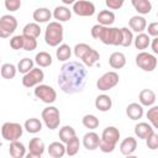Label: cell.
Here are the masks:
<instances>
[{
    "instance_id": "37",
    "label": "cell",
    "mask_w": 158,
    "mask_h": 158,
    "mask_svg": "<svg viewBox=\"0 0 158 158\" xmlns=\"http://www.w3.org/2000/svg\"><path fill=\"white\" fill-rule=\"evenodd\" d=\"M81 122H83V126L86 127V128H89V130H95V128H98V127H99V123H100L99 118H98L95 115H85V116L83 117Z\"/></svg>"
},
{
    "instance_id": "44",
    "label": "cell",
    "mask_w": 158,
    "mask_h": 158,
    "mask_svg": "<svg viewBox=\"0 0 158 158\" xmlns=\"http://www.w3.org/2000/svg\"><path fill=\"white\" fill-rule=\"evenodd\" d=\"M146 144H147V147H148L149 149H152V151L157 149V148H158V135L153 132V133L146 139Z\"/></svg>"
},
{
    "instance_id": "33",
    "label": "cell",
    "mask_w": 158,
    "mask_h": 158,
    "mask_svg": "<svg viewBox=\"0 0 158 158\" xmlns=\"http://www.w3.org/2000/svg\"><path fill=\"white\" fill-rule=\"evenodd\" d=\"M35 62L38 64V67H42V68H46V67H49L52 64V57L49 53L47 52H40L36 54L35 57Z\"/></svg>"
},
{
    "instance_id": "32",
    "label": "cell",
    "mask_w": 158,
    "mask_h": 158,
    "mask_svg": "<svg viewBox=\"0 0 158 158\" xmlns=\"http://www.w3.org/2000/svg\"><path fill=\"white\" fill-rule=\"evenodd\" d=\"M22 35L30 36V37H33V38H37L41 35V27H40V25L37 22H30V23H27L23 27Z\"/></svg>"
},
{
    "instance_id": "22",
    "label": "cell",
    "mask_w": 158,
    "mask_h": 158,
    "mask_svg": "<svg viewBox=\"0 0 158 158\" xmlns=\"http://www.w3.org/2000/svg\"><path fill=\"white\" fill-rule=\"evenodd\" d=\"M67 153V148L63 142H52L48 146V154L53 158H62Z\"/></svg>"
},
{
    "instance_id": "1",
    "label": "cell",
    "mask_w": 158,
    "mask_h": 158,
    "mask_svg": "<svg viewBox=\"0 0 158 158\" xmlns=\"http://www.w3.org/2000/svg\"><path fill=\"white\" fill-rule=\"evenodd\" d=\"M88 72L79 62H67L62 65L58 75V85L65 94H75L84 89Z\"/></svg>"
},
{
    "instance_id": "43",
    "label": "cell",
    "mask_w": 158,
    "mask_h": 158,
    "mask_svg": "<svg viewBox=\"0 0 158 158\" xmlns=\"http://www.w3.org/2000/svg\"><path fill=\"white\" fill-rule=\"evenodd\" d=\"M10 47L12 49H23V35H19V36H14L10 40Z\"/></svg>"
},
{
    "instance_id": "41",
    "label": "cell",
    "mask_w": 158,
    "mask_h": 158,
    "mask_svg": "<svg viewBox=\"0 0 158 158\" xmlns=\"http://www.w3.org/2000/svg\"><path fill=\"white\" fill-rule=\"evenodd\" d=\"M91 47L89 46V44H86V43H78V44H75V47H74V56L78 58V59H81L83 57H84V54L90 49Z\"/></svg>"
},
{
    "instance_id": "31",
    "label": "cell",
    "mask_w": 158,
    "mask_h": 158,
    "mask_svg": "<svg viewBox=\"0 0 158 158\" xmlns=\"http://www.w3.org/2000/svg\"><path fill=\"white\" fill-rule=\"evenodd\" d=\"M99 59H100V54H99V52L95 51V49H93V48H90V49L84 54V57L81 58L83 63H84L86 67H93Z\"/></svg>"
},
{
    "instance_id": "7",
    "label": "cell",
    "mask_w": 158,
    "mask_h": 158,
    "mask_svg": "<svg viewBox=\"0 0 158 158\" xmlns=\"http://www.w3.org/2000/svg\"><path fill=\"white\" fill-rule=\"evenodd\" d=\"M136 64L144 72H153L157 68L158 60L153 54L143 51L136 56Z\"/></svg>"
},
{
    "instance_id": "35",
    "label": "cell",
    "mask_w": 158,
    "mask_h": 158,
    "mask_svg": "<svg viewBox=\"0 0 158 158\" xmlns=\"http://www.w3.org/2000/svg\"><path fill=\"white\" fill-rule=\"evenodd\" d=\"M74 136H77V135H75V130L72 126H63L59 130V138H60V141L63 143H67Z\"/></svg>"
},
{
    "instance_id": "39",
    "label": "cell",
    "mask_w": 158,
    "mask_h": 158,
    "mask_svg": "<svg viewBox=\"0 0 158 158\" xmlns=\"http://www.w3.org/2000/svg\"><path fill=\"white\" fill-rule=\"evenodd\" d=\"M122 32V41H121V46L122 47H130L131 43L133 42V33L131 30H128L127 27H122L121 28Z\"/></svg>"
},
{
    "instance_id": "49",
    "label": "cell",
    "mask_w": 158,
    "mask_h": 158,
    "mask_svg": "<svg viewBox=\"0 0 158 158\" xmlns=\"http://www.w3.org/2000/svg\"><path fill=\"white\" fill-rule=\"evenodd\" d=\"M151 47H152L153 53L158 54V37H154V38L152 40V42H151Z\"/></svg>"
},
{
    "instance_id": "29",
    "label": "cell",
    "mask_w": 158,
    "mask_h": 158,
    "mask_svg": "<svg viewBox=\"0 0 158 158\" xmlns=\"http://www.w3.org/2000/svg\"><path fill=\"white\" fill-rule=\"evenodd\" d=\"M133 43H135V47H136L137 49H141V51L146 49V48L151 44L149 35H148V33H143V32L138 33V35L136 36V38L133 40Z\"/></svg>"
},
{
    "instance_id": "13",
    "label": "cell",
    "mask_w": 158,
    "mask_h": 158,
    "mask_svg": "<svg viewBox=\"0 0 158 158\" xmlns=\"http://www.w3.org/2000/svg\"><path fill=\"white\" fill-rule=\"evenodd\" d=\"M44 142L40 137H33L28 142V153L27 158H40L44 152Z\"/></svg>"
},
{
    "instance_id": "24",
    "label": "cell",
    "mask_w": 158,
    "mask_h": 158,
    "mask_svg": "<svg viewBox=\"0 0 158 158\" xmlns=\"http://www.w3.org/2000/svg\"><path fill=\"white\" fill-rule=\"evenodd\" d=\"M109 64L114 69H121L126 64V57L121 52H114L109 58Z\"/></svg>"
},
{
    "instance_id": "46",
    "label": "cell",
    "mask_w": 158,
    "mask_h": 158,
    "mask_svg": "<svg viewBox=\"0 0 158 158\" xmlns=\"http://www.w3.org/2000/svg\"><path fill=\"white\" fill-rule=\"evenodd\" d=\"M125 0H105V4L111 10H118L122 7Z\"/></svg>"
},
{
    "instance_id": "12",
    "label": "cell",
    "mask_w": 158,
    "mask_h": 158,
    "mask_svg": "<svg viewBox=\"0 0 158 158\" xmlns=\"http://www.w3.org/2000/svg\"><path fill=\"white\" fill-rule=\"evenodd\" d=\"M72 10L78 16H93L95 14V5L89 0H77Z\"/></svg>"
},
{
    "instance_id": "36",
    "label": "cell",
    "mask_w": 158,
    "mask_h": 158,
    "mask_svg": "<svg viewBox=\"0 0 158 158\" xmlns=\"http://www.w3.org/2000/svg\"><path fill=\"white\" fill-rule=\"evenodd\" d=\"M16 72H17L16 67L14 64H11V63H5V64L1 65V77L4 79H12V78H15Z\"/></svg>"
},
{
    "instance_id": "16",
    "label": "cell",
    "mask_w": 158,
    "mask_h": 158,
    "mask_svg": "<svg viewBox=\"0 0 158 158\" xmlns=\"http://www.w3.org/2000/svg\"><path fill=\"white\" fill-rule=\"evenodd\" d=\"M9 153L12 158H23L26 156V148L25 144L22 142L17 141H12L10 142V147H9Z\"/></svg>"
},
{
    "instance_id": "20",
    "label": "cell",
    "mask_w": 158,
    "mask_h": 158,
    "mask_svg": "<svg viewBox=\"0 0 158 158\" xmlns=\"http://www.w3.org/2000/svg\"><path fill=\"white\" fill-rule=\"evenodd\" d=\"M126 115L131 120H139L143 116V105L137 102H131L126 107Z\"/></svg>"
},
{
    "instance_id": "40",
    "label": "cell",
    "mask_w": 158,
    "mask_h": 158,
    "mask_svg": "<svg viewBox=\"0 0 158 158\" xmlns=\"http://www.w3.org/2000/svg\"><path fill=\"white\" fill-rule=\"evenodd\" d=\"M146 116L148 121L152 123V126L154 128H158V106H152L151 109H148Z\"/></svg>"
},
{
    "instance_id": "50",
    "label": "cell",
    "mask_w": 158,
    "mask_h": 158,
    "mask_svg": "<svg viewBox=\"0 0 158 158\" xmlns=\"http://www.w3.org/2000/svg\"><path fill=\"white\" fill-rule=\"evenodd\" d=\"M75 1H77V0H62V2H63L64 5H73Z\"/></svg>"
},
{
    "instance_id": "25",
    "label": "cell",
    "mask_w": 158,
    "mask_h": 158,
    "mask_svg": "<svg viewBox=\"0 0 158 158\" xmlns=\"http://www.w3.org/2000/svg\"><path fill=\"white\" fill-rule=\"evenodd\" d=\"M112 106V100L109 95H105V94H101L99 95L96 99H95V107L99 110V111H109Z\"/></svg>"
},
{
    "instance_id": "15",
    "label": "cell",
    "mask_w": 158,
    "mask_h": 158,
    "mask_svg": "<svg viewBox=\"0 0 158 158\" xmlns=\"http://www.w3.org/2000/svg\"><path fill=\"white\" fill-rule=\"evenodd\" d=\"M137 148V141L133 137H126L120 143V152L123 156H131Z\"/></svg>"
},
{
    "instance_id": "51",
    "label": "cell",
    "mask_w": 158,
    "mask_h": 158,
    "mask_svg": "<svg viewBox=\"0 0 158 158\" xmlns=\"http://www.w3.org/2000/svg\"><path fill=\"white\" fill-rule=\"evenodd\" d=\"M157 17H158V12H157Z\"/></svg>"
},
{
    "instance_id": "48",
    "label": "cell",
    "mask_w": 158,
    "mask_h": 158,
    "mask_svg": "<svg viewBox=\"0 0 158 158\" xmlns=\"http://www.w3.org/2000/svg\"><path fill=\"white\" fill-rule=\"evenodd\" d=\"M102 27H104V26L100 25V23H96V25H94V26L91 27V36H93V38L99 40V36H100V33H101Z\"/></svg>"
},
{
    "instance_id": "4",
    "label": "cell",
    "mask_w": 158,
    "mask_h": 158,
    "mask_svg": "<svg viewBox=\"0 0 158 158\" xmlns=\"http://www.w3.org/2000/svg\"><path fill=\"white\" fill-rule=\"evenodd\" d=\"M99 40L107 46H121V41H122L121 28L104 26L99 36Z\"/></svg>"
},
{
    "instance_id": "45",
    "label": "cell",
    "mask_w": 158,
    "mask_h": 158,
    "mask_svg": "<svg viewBox=\"0 0 158 158\" xmlns=\"http://www.w3.org/2000/svg\"><path fill=\"white\" fill-rule=\"evenodd\" d=\"M4 4L9 11H17L21 7V0H5Z\"/></svg>"
},
{
    "instance_id": "27",
    "label": "cell",
    "mask_w": 158,
    "mask_h": 158,
    "mask_svg": "<svg viewBox=\"0 0 158 158\" xmlns=\"http://www.w3.org/2000/svg\"><path fill=\"white\" fill-rule=\"evenodd\" d=\"M115 22V14L110 10H102L98 15V23L102 26H111Z\"/></svg>"
},
{
    "instance_id": "21",
    "label": "cell",
    "mask_w": 158,
    "mask_h": 158,
    "mask_svg": "<svg viewBox=\"0 0 158 158\" xmlns=\"http://www.w3.org/2000/svg\"><path fill=\"white\" fill-rule=\"evenodd\" d=\"M139 102L143 106H152L156 102V93L151 89H143L139 91L138 95Z\"/></svg>"
},
{
    "instance_id": "14",
    "label": "cell",
    "mask_w": 158,
    "mask_h": 158,
    "mask_svg": "<svg viewBox=\"0 0 158 158\" xmlns=\"http://www.w3.org/2000/svg\"><path fill=\"white\" fill-rule=\"evenodd\" d=\"M100 141H101V137H99V135L93 131L85 133L83 137V144L88 151H94V149L99 148Z\"/></svg>"
},
{
    "instance_id": "38",
    "label": "cell",
    "mask_w": 158,
    "mask_h": 158,
    "mask_svg": "<svg viewBox=\"0 0 158 158\" xmlns=\"http://www.w3.org/2000/svg\"><path fill=\"white\" fill-rule=\"evenodd\" d=\"M32 68H33V60L30 58H22V59H20V62L17 64V70L22 74L28 73Z\"/></svg>"
},
{
    "instance_id": "10",
    "label": "cell",
    "mask_w": 158,
    "mask_h": 158,
    "mask_svg": "<svg viewBox=\"0 0 158 158\" xmlns=\"http://www.w3.org/2000/svg\"><path fill=\"white\" fill-rule=\"evenodd\" d=\"M17 27V20L12 15H2L0 19V37L6 38L15 32Z\"/></svg>"
},
{
    "instance_id": "23",
    "label": "cell",
    "mask_w": 158,
    "mask_h": 158,
    "mask_svg": "<svg viewBox=\"0 0 158 158\" xmlns=\"http://www.w3.org/2000/svg\"><path fill=\"white\" fill-rule=\"evenodd\" d=\"M53 17L58 22L69 21L72 17V10H69V7H67V6H57L53 11Z\"/></svg>"
},
{
    "instance_id": "9",
    "label": "cell",
    "mask_w": 158,
    "mask_h": 158,
    "mask_svg": "<svg viewBox=\"0 0 158 158\" xmlns=\"http://www.w3.org/2000/svg\"><path fill=\"white\" fill-rule=\"evenodd\" d=\"M35 96L37 99H40L41 101H43L44 104H53L57 99V93L56 90L46 84H38L35 88Z\"/></svg>"
},
{
    "instance_id": "6",
    "label": "cell",
    "mask_w": 158,
    "mask_h": 158,
    "mask_svg": "<svg viewBox=\"0 0 158 158\" xmlns=\"http://www.w3.org/2000/svg\"><path fill=\"white\" fill-rule=\"evenodd\" d=\"M42 120L47 128L56 130L60 123V115L59 110L56 106H47L42 111Z\"/></svg>"
},
{
    "instance_id": "19",
    "label": "cell",
    "mask_w": 158,
    "mask_h": 158,
    "mask_svg": "<svg viewBox=\"0 0 158 158\" xmlns=\"http://www.w3.org/2000/svg\"><path fill=\"white\" fill-rule=\"evenodd\" d=\"M53 16V14L49 11V9L47 7H38L33 11L32 14V17L33 20L37 22V23H44V22H48L51 20V17Z\"/></svg>"
},
{
    "instance_id": "5",
    "label": "cell",
    "mask_w": 158,
    "mask_h": 158,
    "mask_svg": "<svg viewBox=\"0 0 158 158\" xmlns=\"http://www.w3.org/2000/svg\"><path fill=\"white\" fill-rule=\"evenodd\" d=\"M23 128L20 123L17 122H5L1 127V135L2 138L5 141L12 142V141H17L22 133H23Z\"/></svg>"
},
{
    "instance_id": "11",
    "label": "cell",
    "mask_w": 158,
    "mask_h": 158,
    "mask_svg": "<svg viewBox=\"0 0 158 158\" xmlns=\"http://www.w3.org/2000/svg\"><path fill=\"white\" fill-rule=\"evenodd\" d=\"M44 79V73L40 68H32L28 73L23 74L22 78V85L25 88H32L41 84Z\"/></svg>"
},
{
    "instance_id": "18",
    "label": "cell",
    "mask_w": 158,
    "mask_h": 158,
    "mask_svg": "<svg viewBox=\"0 0 158 158\" xmlns=\"http://www.w3.org/2000/svg\"><path fill=\"white\" fill-rule=\"evenodd\" d=\"M153 132V127L147 122H139L135 126V133L141 139H147Z\"/></svg>"
},
{
    "instance_id": "42",
    "label": "cell",
    "mask_w": 158,
    "mask_h": 158,
    "mask_svg": "<svg viewBox=\"0 0 158 158\" xmlns=\"http://www.w3.org/2000/svg\"><path fill=\"white\" fill-rule=\"evenodd\" d=\"M37 47V40L30 36L23 35V49L25 51H33Z\"/></svg>"
},
{
    "instance_id": "26",
    "label": "cell",
    "mask_w": 158,
    "mask_h": 158,
    "mask_svg": "<svg viewBox=\"0 0 158 158\" xmlns=\"http://www.w3.org/2000/svg\"><path fill=\"white\" fill-rule=\"evenodd\" d=\"M135 10L141 15H147L152 10V4L149 0H131Z\"/></svg>"
},
{
    "instance_id": "17",
    "label": "cell",
    "mask_w": 158,
    "mask_h": 158,
    "mask_svg": "<svg viewBox=\"0 0 158 158\" xmlns=\"http://www.w3.org/2000/svg\"><path fill=\"white\" fill-rule=\"evenodd\" d=\"M128 25H130V28L137 33H141L143 32L146 28H147V21L143 16H132L128 21Z\"/></svg>"
},
{
    "instance_id": "2",
    "label": "cell",
    "mask_w": 158,
    "mask_h": 158,
    "mask_svg": "<svg viewBox=\"0 0 158 158\" xmlns=\"http://www.w3.org/2000/svg\"><path fill=\"white\" fill-rule=\"evenodd\" d=\"M120 138V131L115 126H107L102 133H101V141H100V151L104 153H111L114 152L116 143Z\"/></svg>"
},
{
    "instance_id": "8",
    "label": "cell",
    "mask_w": 158,
    "mask_h": 158,
    "mask_svg": "<svg viewBox=\"0 0 158 158\" xmlns=\"http://www.w3.org/2000/svg\"><path fill=\"white\" fill-rule=\"evenodd\" d=\"M118 80H120V77L116 72L111 70V72H106L105 74H102L98 81H96V88L101 91H106V90H110L112 89L114 86H116L118 84Z\"/></svg>"
},
{
    "instance_id": "30",
    "label": "cell",
    "mask_w": 158,
    "mask_h": 158,
    "mask_svg": "<svg viewBox=\"0 0 158 158\" xmlns=\"http://www.w3.org/2000/svg\"><path fill=\"white\" fill-rule=\"evenodd\" d=\"M56 56L58 58V60L60 62H65L68 59H70V56H72V48L65 44V43H62L58 46L57 51H56Z\"/></svg>"
},
{
    "instance_id": "34",
    "label": "cell",
    "mask_w": 158,
    "mask_h": 158,
    "mask_svg": "<svg viewBox=\"0 0 158 158\" xmlns=\"http://www.w3.org/2000/svg\"><path fill=\"white\" fill-rule=\"evenodd\" d=\"M65 148H67V154L68 156H75L78 152H79V148H80V141L77 136H74L72 139H69L67 143H65Z\"/></svg>"
},
{
    "instance_id": "3",
    "label": "cell",
    "mask_w": 158,
    "mask_h": 158,
    "mask_svg": "<svg viewBox=\"0 0 158 158\" xmlns=\"http://www.w3.org/2000/svg\"><path fill=\"white\" fill-rule=\"evenodd\" d=\"M63 26L58 21H52L47 25L44 32V41L49 47H57L63 41Z\"/></svg>"
},
{
    "instance_id": "28",
    "label": "cell",
    "mask_w": 158,
    "mask_h": 158,
    "mask_svg": "<svg viewBox=\"0 0 158 158\" xmlns=\"http://www.w3.org/2000/svg\"><path fill=\"white\" fill-rule=\"evenodd\" d=\"M23 127L28 133H37L42 130V122L36 117H31L25 121Z\"/></svg>"
},
{
    "instance_id": "47",
    "label": "cell",
    "mask_w": 158,
    "mask_h": 158,
    "mask_svg": "<svg viewBox=\"0 0 158 158\" xmlns=\"http://www.w3.org/2000/svg\"><path fill=\"white\" fill-rule=\"evenodd\" d=\"M147 32L149 36H153V37H158V22H152L148 25L147 27Z\"/></svg>"
}]
</instances>
